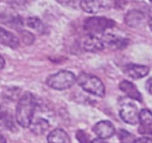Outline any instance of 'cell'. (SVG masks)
<instances>
[{
  "mask_svg": "<svg viewBox=\"0 0 152 143\" xmlns=\"http://www.w3.org/2000/svg\"><path fill=\"white\" fill-rule=\"evenodd\" d=\"M36 108V100L32 93L26 92L18 102L16 108V120L23 128H28L33 121Z\"/></svg>",
  "mask_w": 152,
  "mask_h": 143,
  "instance_id": "6da1fadb",
  "label": "cell"
},
{
  "mask_svg": "<svg viewBox=\"0 0 152 143\" xmlns=\"http://www.w3.org/2000/svg\"><path fill=\"white\" fill-rule=\"evenodd\" d=\"M77 82L79 85L88 93L97 96H105V86L96 76L83 73L77 79Z\"/></svg>",
  "mask_w": 152,
  "mask_h": 143,
  "instance_id": "7a4b0ae2",
  "label": "cell"
},
{
  "mask_svg": "<svg viewBox=\"0 0 152 143\" xmlns=\"http://www.w3.org/2000/svg\"><path fill=\"white\" fill-rule=\"evenodd\" d=\"M77 82V78L73 73L68 71H61L50 75L46 80V83L55 90H65L72 87Z\"/></svg>",
  "mask_w": 152,
  "mask_h": 143,
  "instance_id": "3957f363",
  "label": "cell"
},
{
  "mask_svg": "<svg viewBox=\"0 0 152 143\" xmlns=\"http://www.w3.org/2000/svg\"><path fill=\"white\" fill-rule=\"evenodd\" d=\"M115 25V22L111 19L102 16H94L88 18L84 22L85 31H87L88 34H102L106 30L112 28Z\"/></svg>",
  "mask_w": 152,
  "mask_h": 143,
  "instance_id": "277c9868",
  "label": "cell"
},
{
  "mask_svg": "<svg viewBox=\"0 0 152 143\" xmlns=\"http://www.w3.org/2000/svg\"><path fill=\"white\" fill-rule=\"evenodd\" d=\"M120 116L125 123L136 125L139 123V112L136 105L132 102H126L122 105Z\"/></svg>",
  "mask_w": 152,
  "mask_h": 143,
  "instance_id": "5b68a950",
  "label": "cell"
},
{
  "mask_svg": "<svg viewBox=\"0 0 152 143\" xmlns=\"http://www.w3.org/2000/svg\"><path fill=\"white\" fill-rule=\"evenodd\" d=\"M108 5V0H81L80 1L81 8L88 13H97L106 10Z\"/></svg>",
  "mask_w": 152,
  "mask_h": 143,
  "instance_id": "8992f818",
  "label": "cell"
},
{
  "mask_svg": "<svg viewBox=\"0 0 152 143\" xmlns=\"http://www.w3.org/2000/svg\"><path fill=\"white\" fill-rule=\"evenodd\" d=\"M123 71L124 74L130 78L138 80L145 77L149 72V68L145 65L128 64L123 67Z\"/></svg>",
  "mask_w": 152,
  "mask_h": 143,
  "instance_id": "52a82bcc",
  "label": "cell"
},
{
  "mask_svg": "<svg viewBox=\"0 0 152 143\" xmlns=\"http://www.w3.org/2000/svg\"><path fill=\"white\" fill-rule=\"evenodd\" d=\"M93 131L99 138L105 139L114 136L115 128L109 121H100L94 125Z\"/></svg>",
  "mask_w": 152,
  "mask_h": 143,
  "instance_id": "ba28073f",
  "label": "cell"
},
{
  "mask_svg": "<svg viewBox=\"0 0 152 143\" xmlns=\"http://www.w3.org/2000/svg\"><path fill=\"white\" fill-rule=\"evenodd\" d=\"M83 47L87 51L96 53L103 50L105 45L102 39L98 38L93 34H88L83 40Z\"/></svg>",
  "mask_w": 152,
  "mask_h": 143,
  "instance_id": "9c48e42d",
  "label": "cell"
},
{
  "mask_svg": "<svg viewBox=\"0 0 152 143\" xmlns=\"http://www.w3.org/2000/svg\"><path fill=\"white\" fill-rule=\"evenodd\" d=\"M102 40L105 47L107 46L111 49H122L128 45V40L126 39L114 34H106L102 37Z\"/></svg>",
  "mask_w": 152,
  "mask_h": 143,
  "instance_id": "30bf717a",
  "label": "cell"
},
{
  "mask_svg": "<svg viewBox=\"0 0 152 143\" xmlns=\"http://www.w3.org/2000/svg\"><path fill=\"white\" fill-rule=\"evenodd\" d=\"M145 21V14L139 10H129L125 16V22L131 28H137Z\"/></svg>",
  "mask_w": 152,
  "mask_h": 143,
  "instance_id": "8fae6325",
  "label": "cell"
},
{
  "mask_svg": "<svg viewBox=\"0 0 152 143\" xmlns=\"http://www.w3.org/2000/svg\"><path fill=\"white\" fill-rule=\"evenodd\" d=\"M0 45L15 49L19 47V40L16 36L10 31L0 28Z\"/></svg>",
  "mask_w": 152,
  "mask_h": 143,
  "instance_id": "7c38bea8",
  "label": "cell"
},
{
  "mask_svg": "<svg viewBox=\"0 0 152 143\" xmlns=\"http://www.w3.org/2000/svg\"><path fill=\"white\" fill-rule=\"evenodd\" d=\"M119 87H120V90L123 93H126L131 99H135V100H137L139 102L142 101V95L140 93L136 86L132 82L127 81V80H124V81H122L120 82Z\"/></svg>",
  "mask_w": 152,
  "mask_h": 143,
  "instance_id": "4fadbf2b",
  "label": "cell"
},
{
  "mask_svg": "<svg viewBox=\"0 0 152 143\" xmlns=\"http://www.w3.org/2000/svg\"><path fill=\"white\" fill-rule=\"evenodd\" d=\"M48 143H71L68 134L62 129L56 128L52 131L48 136Z\"/></svg>",
  "mask_w": 152,
  "mask_h": 143,
  "instance_id": "5bb4252c",
  "label": "cell"
},
{
  "mask_svg": "<svg viewBox=\"0 0 152 143\" xmlns=\"http://www.w3.org/2000/svg\"><path fill=\"white\" fill-rule=\"evenodd\" d=\"M0 126L6 128L9 130L15 129V125L12 116L4 107L0 105Z\"/></svg>",
  "mask_w": 152,
  "mask_h": 143,
  "instance_id": "9a60e30c",
  "label": "cell"
},
{
  "mask_svg": "<svg viewBox=\"0 0 152 143\" xmlns=\"http://www.w3.org/2000/svg\"><path fill=\"white\" fill-rule=\"evenodd\" d=\"M31 131L37 135L43 134L49 128V123L46 120L43 118L37 119L34 122H31L29 126Z\"/></svg>",
  "mask_w": 152,
  "mask_h": 143,
  "instance_id": "2e32d148",
  "label": "cell"
},
{
  "mask_svg": "<svg viewBox=\"0 0 152 143\" xmlns=\"http://www.w3.org/2000/svg\"><path fill=\"white\" fill-rule=\"evenodd\" d=\"M139 122L140 131L148 128L152 125V113L148 109H142L139 112Z\"/></svg>",
  "mask_w": 152,
  "mask_h": 143,
  "instance_id": "e0dca14e",
  "label": "cell"
},
{
  "mask_svg": "<svg viewBox=\"0 0 152 143\" xmlns=\"http://www.w3.org/2000/svg\"><path fill=\"white\" fill-rule=\"evenodd\" d=\"M27 25L29 28L38 31V32H43L45 30L44 25L42 22L37 17H29L27 19Z\"/></svg>",
  "mask_w": 152,
  "mask_h": 143,
  "instance_id": "ac0fdd59",
  "label": "cell"
},
{
  "mask_svg": "<svg viewBox=\"0 0 152 143\" xmlns=\"http://www.w3.org/2000/svg\"><path fill=\"white\" fill-rule=\"evenodd\" d=\"M117 135L120 143H135L136 142L137 139L134 135L123 129L119 131Z\"/></svg>",
  "mask_w": 152,
  "mask_h": 143,
  "instance_id": "d6986e66",
  "label": "cell"
},
{
  "mask_svg": "<svg viewBox=\"0 0 152 143\" xmlns=\"http://www.w3.org/2000/svg\"><path fill=\"white\" fill-rule=\"evenodd\" d=\"M21 36H22V40L24 42L26 45H31L34 42L35 37L31 33L28 32V31H24L21 33Z\"/></svg>",
  "mask_w": 152,
  "mask_h": 143,
  "instance_id": "ffe728a7",
  "label": "cell"
},
{
  "mask_svg": "<svg viewBox=\"0 0 152 143\" xmlns=\"http://www.w3.org/2000/svg\"><path fill=\"white\" fill-rule=\"evenodd\" d=\"M77 138L80 143H90L88 135L83 131H79L77 132Z\"/></svg>",
  "mask_w": 152,
  "mask_h": 143,
  "instance_id": "44dd1931",
  "label": "cell"
},
{
  "mask_svg": "<svg viewBox=\"0 0 152 143\" xmlns=\"http://www.w3.org/2000/svg\"><path fill=\"white\" fill-rule=\"evenodd\" d=\"M56 1L65 7H74L77 4V0H56Z\"/></svg>",
  "mask_w": 152,
  "mask_h": 143,
  "instance_id": "7402d4cb",
  "label": "cell"
},
{
  "mask_svg": "<svg viewBox=\"0 0 152 143\" xmlns=\"http://www.w3.org/2000/svg\"><path fill=\"white\" fill-rule=\"evenodd\" d=\"M128 3V0H115L114 1V5L117 9H124Z\"/></svg>",
  "mask_w": 152,
  "mask_h": 143,
  "instance_id": "603a6c76",
  "label": "cell"
},
{
  "mask_svg": "<svg viewBox=\"0 0 152 143\" xmlns=\"http://www.w3.org/2000/svg\"><path fill=\"white\" fill-rule=\"evenodd\" d=\"M135 143H152V139L148 137H142L136 139Z\"/></svg>",
  "mask_w": 152,
  "mask_h": 143,
  "instance_id": "cb8c5ba5",
  "label": "cell"
},
{
  "mask_svg": "<svg viewBox=\"0 0 152 143\" xmlns=\"http://www.w3.org/2000/svg\"><path fill=\"white\" fill-rule=\"evenodd\" d=\"M145 87H146V90H148V93L152 94V78H150L149 80L147 81Z\"/></svg>",
  "mask_w": 152,
  "mask_h": 143,
  "instance_id": "d4e9b609",
  "label": "cell"
},
{
  "mask_svg": "<svg viewBox=\"0 0 152 143\" xmlns=\"http://www.w3.org/2000/svg\"><path fill=\"white\" fill-rule=\"evenodd\" d=\"M91 143H108V142H107L105 139H100V138H97V139H94V140Z\"/></svg>",
  "mask_w": 152,
  "mask_h": 143,
  "instance_id": "484cf974",
  "label": "cell"
},
{
  "mask_svg": "<svg viewBox=\"0 0 152 143\" xmlns=\"http://www.w3.org/2000/svg\"><path fill=\"white\" fill-rule=\"evenodd\" d=\"M4 65H5V61H4V58L0 55V70H1L4 68Z\"/></svg>",
  "mask_w": 152,
  "mask_h": 143,
  "instance_id": "4316f807",
  "label": "cell"
},
{
  "mask_svg": "<svg viewBox=\"0 0 152 143\" xmlns=\"http://www.w3.org/2000/svg\"><path fill=\"white\" fill-rule=\"evenodd\" d=\"M0 143H6V140L3 136L0 134Z\"/></svg>",
  "mask_w": 152,
  "mask_h": 143,
  "instance_id": "83f0119b",
  "label": "cell"
},
{
  "mask_svg": "<svg viewBox=\"0 0 152 143\" xmlns=\"http://www.w3.org/2000/svg\"><path fill=\"white\" fill-rule=\"evenodd\" d=\"M148 25H149L150 29H151V31H152V17L151 18V19H150V20H149V22H148Z\"/></svg>",
  "mask_w": 152,
  "mask_h": 143,
  "instance_id": "f1b7e54d",
  "label": "cell"
},
{
  "mask_svg": "<svg viewBox=\"0 0 152 143\" xmlns=\"http://www.w3.org/2000/svg\"><path fill=\"white\" fill-rule=\"evenodd\" d=\"M10 1H12V2H15V3H18L19 2V1H22V0H10Z\"/></svg>",
  "mask_w": 152,
  "mask_h": 143,
  "instance_id": "f546056e",
  "label": "cell"
},
{
  "mask_svg": "<svg viewBox=\"0 0 152 143\" xmlns=\"http://www.w3.org/2000/svg\"><path fill=\"white\" fill-rule=\"evenodd\" d=\"M149 1H150V2H151V4H152V0H149Z\"/></svg>",
  "mask_w": 152,
  "mask_h": 143,
  "instance_id": "4dcf8cb0",
  "label": "cell"
}]
</instances>
